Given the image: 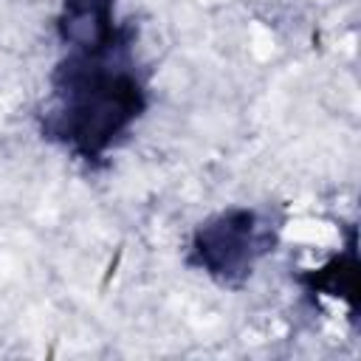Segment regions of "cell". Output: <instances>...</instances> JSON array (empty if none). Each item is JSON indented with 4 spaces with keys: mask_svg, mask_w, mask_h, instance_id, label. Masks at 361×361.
<instances>
[{
    "mask_svg": "<svg viewBox=\"0 0 361 361\" xmlns=\"http://www.w3.org/2000/svg\"><path fill=\"white\" fill-rule=\"evenodd\" d=\"M310 290L330 299H347L350 307H355V245H350L347 254L327 259L313 274Z\"/></svg>",
    "mask_w": 361,
    "mask_h": 361,
    "instance_id": "3957f363",
    "label": "cell"
},
{
    "mask_svg": "<svg viewBox=\"0 0 361 361\" xmlns=\"http://www.w3.org/2000/svg\"><path fill=\"white\" fill-rule=\"evenodd\" d=\"M279 243V220L268 209L228 206L192 231L186 262L220 288H243Z\"/></svg>",
    "mask_w": 361,
    "mask_h": 361,
    "instance_id": "7a4b0ae2",
    "label": "cell"
},
{
    "mask_svg": "<svg viewBox=\"0 0 361 361\" xmlns=\"http://www.w3.org/2000/svg\"><path fill=\"white\" fill-rule=\"evenodd\" d=\"M48 85L42 135L85 164L107 158L147 110V79L133 56V37L102 48H65Z\"/></svg>",
    "mask_w": 361,
    "mask_h": 361,
    "instance_id": "6da1fadb",
    "label": "cell"
}]
</instances>
